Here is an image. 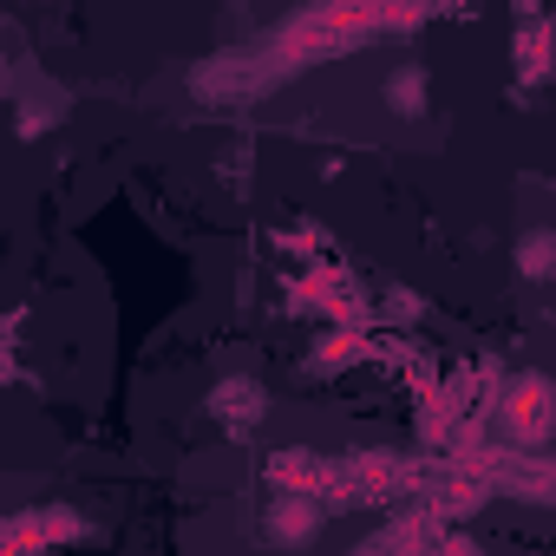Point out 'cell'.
<instances>
[{
	"label": "cell",
	"instance_id": "cell-6",
	"mask_svg": "<svg viewBox=\"0 0 556 556\" xmlns=\"http://www.w3.org/2000/svg\"><path fill=\"white\" fill-rule=\"evenodd\" d=\"M517 275H523V282H549V275H556V236L549 229H530L517 242Z\"/></svg>",
	"mask_w": 556,
	"mask_h": 556
},
{
	"label": "cell",
	"instance_id": "cell-4",
	"mask_svg": "<svg viewBox=\"0 0 556 556\" xmlns=\"http://www.w3.org/2000/svg\"><path fill=\"white\" fill-rule=\"evenodd\" d=\"M210 413H216L223 426H255V419L268 413V393H262V380H216Z\"/></svg>",
	"mask_w": 556,
	"mask_h": 556
},
{
	"label": "cell",
	"instance_id": "cell-1",
	"mask_svg": "<svg viewBox=\"0 0 556 556\" xmlns=\"http://www.w3.org/2000/svg\"><path fill=\"white\" fill-rule=\"evenodd\" d=\"M497 426H504V439H510L523 458H536V452L549 445V432H556V393H549V380H543V374L504 380V393H497Z\"/></svg>",
	"mask_w": 556,
	"mask_h": 556
},
{
	"label": "cell",
	"instance_id": "cell-9",
	"mask_svg": "<svg viewBox=\"0 0 556 556\" xmlns=\"http://www.w3.org/2000/svg\"><path fill=\"white\" fill-rule=\"evenodd\" d=\"M0 86H8V66H0Z\"/></svg>",
	"mask_w": 556,
	"mask_h": 556
},
{
	"label": "cell",
	"instance_id": "cell-5",
	"mask_svg": "<svg viewBox=\"0 0 556 556\" xmlns=\"http://www.w3.org/2000/svg\"><path fill=\"white\" fill-rule=\"evenodd\" d=\"M426 105H432L426 73H419V66H393V73H387V112H400V118H426Z\"/></svg>",
	"mask_w": 556,
	"mask_h": 556
},
{
	"label": "cell",
	"instance_id": "cell-8",
	"mask_svg": "<svg viewBox=\"0 0 556 556\" xmlns=\"http://www.w3.org/2000/svg\"><path fill=\"white\" fill-rule=\"evenodd\" d=\"M413 315H419V302H413V295H400V289H393V302H387V321H413Z\"/></svg>",
	"mask_w": 556,
	"mask_h": 556
},
{
	"label": "cell",
	"instance_id": "cell-3",
	"mask_svg": "<svg viewBox=\"0 0 556 556\" xmlns=\"http://www.w3.org/2000/svg\"><path fill=\"white\" fill-rule=\"evenodd\" d=\"M321 530V497H302V491H282L268 504V543H308Z\"/></svg>",
	"mask_w": 556,
	"mask_h": 556
},
{
	"label": "cell",
	"instance_id": "cell-7",
	"mask_svg": "<svg viewBox=\"0 0 556 556\" xmlns=\"http://www.w3.org/2000/svg\"><path fill=\"white\" fill-rule=\"evenodd\" d=\"M517 66H523V86H536V79L549 73V34H543V27H523V40H517Z\"/></svg>",
	"mask_w": 556,
	"mask_h": 556
},
{
	"label": "cell",
	"instance_id": "cell-2",
	"mask_svg": "<svg viewBox=\"0 0 556 556\" xmlns=\"http://www.w3.org/2000/svg\"><path fill=\"white\" fill-rule=\"evenodd\" d=\"M268 484L275 491H302V497H328L334 491V465L315 458V452H302V445H289V452L268 458Z\"/></svg>",
	"mask_w": 556,
	"mask_h": 556
}]
</instances>
